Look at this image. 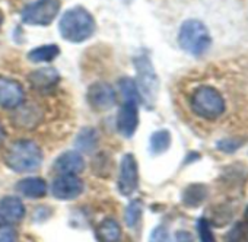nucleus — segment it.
<instances>
[{"label":"nucleus","instance_id":"nucleus-16","mask_svg":"<svg viewBox=\"0 0 248 242\" xmlns=\"http://www.w3.org/2000/svg\"><path fill=\"white\" fill-rule=\"evenodd\" d=\"M99 242H118L121 238V227L114 219H104L96 227Z\"/></svg>","mask_w":248,"mask_h":242},{"label":"nucleus","instance_id":"nucleus-19","mask_svg":"<svg viewBox=\"0 0 248 242\" xmlns=\"http://www.w3.org/2000/svg\"><path fill=\"white\" fill-rule=\"evenodd\" d=\"M207 197V188L202 184H193L190 187L186 188L184 194H183V201L184 204L190 206V207H196L199 204H202Z\"/></svg>","mask_w":248,"mask_h":242},{"label":"nucleus","instance_id":"nucleus-12","mask_svg":"<svg viewBox=\"0 0 248 242\" xmlns=\"http://www.w3.org/2000/svg\"><path fill=\"white\" fill-rule=\"evenodd\" d=\"M28 82L34 91L48 93L60 83V73L54 67H41L30 73Z\"/></svg>","mask_w":248,"mask_h":242},{"label":"nucleus","instance_id":"nucleus-10","mask_svg":"<svg viewBox=\"0 0 248 242\" xmlns=\"http://www.w3.org/2000/svg\"><path fill=\"white\" fill-rule=\"evenodd\" d=\"M83 181L72 174L59 175L51 185L53 196L59 200H75L83 193Z\"/></svg>","mask_w":248,"mask_h":242},{"label":"nucleus","instance_id":"nucleus-26","mask_svg":"<svg viewBox=\"0 0 248 242\" xmlns=\"http://www.w3.org/2000/svg\"><path fill=\"white\" fill-rule=\"evenodd\" d=\"M149 242H170V235H168L167 227L164 225L156 226L151 233Z\"/></svg>","mask_w":248,"mask_h":242},{"label":"nucleus","instance_id":"nucleus-18","mask_svg":"<svg viewBox=\"0 0 248 242\" xmlns=\"http://www.w3.org/2000/svg\"><path fill=\"white\" fill-rule=\"evenodd\" d=\"M98 146V133L92 127H83L76 139V148L79 153H91Z\"/></svg>","mask_w":248,"mask_h":242},{"label":"nucleus","instance_id":"nucleus-30","mask_svg":"<svg viewBox=\"0 0 248 242\" xmlns=\"http://www.w3.org/2000/svg\"><path fill=\"white\" fill-rule=\"evenodd\" d=\"M3 21H5V15H3V12H2V11H0V30H2Z\"/></svg>","mask_w":248,"mask_h":242},{"label":"nucleus","instance_id":"nucleus-7","mask_svg":"<svg viewBox=\"0 0 248 242\" xmlns=\"http://www.w3.org/2000/svg\"><path fill=\"white\" fill-rule=\"evenodd\" d=\"M86 101L93 111L104 112L115 105L117 95L114 88L107 82H95L88 88Z\"/></svg>","mask_w":248,"mask_h":242},{"label":"nucleus","instance_id":"nucleus-8","mask_svg":"<svg viewBox=\"0 0 248 242\" xmlns=\"http://www.w3.org/2000/svg\"><path fill=\"white\" fill-rule=\"evenodd\" d=\"M139 126V101L124 99L118 115H117V130L124 137H132Z\"/></svg>","mask_w":248,"mask_h":242},{"label":"nucleus","instance_id":"nucleus-3","mask_svg":"<svg viewBox=\"0 0 248 242\" xmlns=\"http://www.w3.org/2000/svg\"><path fill=\"white\" fill-rule=\"evenodd\" d=\"M5 162L15 172H32L41 166L43 152L35 142L22 139L9 148Z\"/></svg>","mask_w":248,"mask_h":242},{"label":"nucleus","instance_id":"nucleus-29","mask_svg":"<svg viewBox=\"0 0 248 242\" xmlns=\"http://www.w3.org/2000/svg\"><path fill=\"white\" fill-rule=\"evenodd\" d=\"M3 140H5V129H3L2 123H0V145L3 143Z\"/></svg>","mask_w":248,"mask_h":242},{"label":"nucleus","instance_id":"nucleus-5","mask_svg":"<svg viewBox=\"0 0 248 242\" xmlns=\"http://www.w3.org/2000/svg\"><path fill=\"white\" fill-rule=\"evenodd\" d=\"M191 109L196 115L204 120H217L226 109V102L222 93L209 85H202L191 93Z\"/></svg>","mask_w":248,"mask_h":242},{"label":"nucleus","instance_id":"nucleus-23","mask_svg":"<svg viewBox=\"0 0 248 242\" xmlns=\"http://www.w3.org/2000/svg\"><path fill=\"white\" fill-rule=\"evenodd\" d=\"M0 242H18V232L11 223L0 222Z\"/></svg>","mask_w":248,"mask_h":242},{"label":"nucleus","instance_id":"nucleus-1","mask_svg":"<svg viewBox=\"0 0 248 242\" xmlns=\"http://www.w3.org/2000/svg\"><path fill=\"white\" fill-rule=\"evenodd\" d=\"M96 30L95 18L82 6H75L67 9L59 22L60 35L73 44L83 43L89 40Z\"/></svg>","mask_w":248,"mask_h":242},{"label":"nucleus","instance_id":"nucleus-27","mask_svg":"<svg viewBox=\"0 0 248 242\" xmlns=\"http://www.w3.org/2000/svg\"><path fill=\"white\" fill-rule=\"evenodd\" d=\"M241 146V142L239 140H235V139H225V140H220L217 143V148L222 151V152H235L238 148Z\"/></svg>","mask_w":248,"mask_h":242},{"label":"nucleus","instance_id":"nucleus-6","mask_svg":"<svg viewBox=\"0 0 248 242\" xmlns=\"http://www.w3.org/2000/svg\"><path fill=\"white\" fill-rule=\"evenodd\" d=\"M60 8V0H35L22 9L21 18L27 25L47 27L57 18Z\"/></svg>","mask_w":248,"mask_h":242},{"label":"nucleus","instance_id":"nucleus-4","mask_svg":"<svg viewBox=\"0 0 248 242\" xmlns=\"http://www.w3.org/2000/svg\"><path fill=\"white\" fill-rule=\"evenodd\" d=\"M135 67H136L135 83L139 92V98L148 108H152L156 102L158 92H159V77L155 72L151 59L146 54H139L135 57Z\"/></svg>","mask_w":248,"mask_h":242},{"label":"nucleus","instance_id":"nucleus-14","mask_svg":"<svg viewBox=\"0 0 248 242\" xmlns=\"http://www.w3.org/2000/svg\"><path fill=\"white\" fill-rule=\"evenodd\" d=\"M54 169L60 174H72L78 175L85 169V159L83 155L79 153L78 151H67L62 153L56 162H54Z\"/></svg>","mask_w":248,"mask_h":242},{"label":"nucleus","instance_id":"nucleus-13","mask_svg":"<svg viewBox=\"0 0 248 242\" xmlns=\"http://www.w3.org/2000/svg\"><path fill=\"white\" fill-rule=\"evenodd\" d=\"M25 216V206L21 198L14 196H6L0 200V222L18 223Z\"/></svg>","mask_w":248,"mask_h":242},{"label":"nucleus","instance_id":"nucleus-28","mask_svg":"<svg viewBox=\"0 0 248 242\" xmlns=\"http://www.w3.org/2000/svg\"><path fill=\"white\" fill-rule=\"evenodd\" d=\"M174 242H193V235L187 230H178L174 236Z\"/></svg>","mask_w":248,"mask_h":242},{"label":"nucleus","instance_id":"nucleus-22","mask_svg":"<svg viewBox=\"0 0 248 242\" xmlns=\"http://www.w3.org/2000/svg\"><path fill=\"white\" fill-rule=\"evenodd\" d=\"M118 88H120V92L123 95V99H138V101H140L139 92H138V88H136V83L133 79L123 77L118 83Z\"/></svg>","mask_w":248,"mask_h":242},{"label":"nucleus","instance_id":"nucleus-2","mask_svg":"<svg viewBox=\"0 0 248 242\" xmlns=\"http://www.w3.org/2000/svg\"><path fill=\"white\" fill-rule=\"evenodd\" d=\"M178 44L187 54L200 57L206 54L212 45L209 28L199 19H187L178 31Z\"/></svg>","mask_w":248,"mask_h":242},{"label":"nucleus","instance_id":"nucleus-21","mask_svg":"<svg viewBox=\"0 0 248 242\" xmlns=\"http://www.w3.org/2000/svg\"><path fill=\"white\" fill-rule=\"evenodd\" d=\"M142 201L140 200H132L130 204L126 209V213H124V220H126V225L129 227H136L138 223L140 222L142 217Z\"/></svg>","mask_w":248,"mask_h":242},{"label":"nucleus","instance_id":"nucleus-31","mask_svg":"<svg viewBox=\"0 0 248 242\" xmlns=\"http://www.w3.org/2000/svg\"><path fill=\"white\" fill-rule=\"evenodd\" d=\"M245 226H247V229H248V210H247V225H245Z\"/></svg>","mask_w":248,"mask_h":242},{"label":"nucleus","instance_id":"nucleus-17","mask_svg":"<svg viewBox=\"0 0 248 242\" xmlns=\"http://www.w3.org/2000/svg\"><path fill=\"white\" fill-rule=\"evenodd\" d=\"M59 54H60V48L57 44H46V45L32 48L27 57L31 63H50L56 57H59Z\"/></svg>","mask_w":248,"mask_h":242},{"label":"nucleus","instance_id":"nucleus-11","mask_svg":"<svg viewBox=\"0 0 248 242\" xmlns=\"http://www.w3.org/2000/svg\"><path fill=\"white\" fill-rule=\"evenodd\" d=\"M25 91L22 85L11 77L0 76V106L15 109L24 104Z\"/></svg>","mask_w":248,"mask_h":242},{"label":"nucleus","instance_id":"nucleus-9","mask_svg":"<svg viewBox=\"0 0 248 242\" xmlns=\"http://www.w3.org/2000/svg\"><path fill=\"white\" fill-rule=\"evenodd\" d=\"M139 184V169L136 158L132 153L124 155L120 164V174H118V191L123 196H132Z\"/></svg>","mask_w":248,"mask_h":242},{"label":"nucleus","instance_id":"nucleus-25","mask_svg":"<svg viewBox=\"0 0 248 242\" xmlns=\"http://www.w3.org/2000/svg\"><path fill=\"white\" fill-rule=\"evenodd\" d=\"M197 230H199V236H200V242H216L213 232L210 229V225L206 219H199L197 223Z\"/></svg>","mask_w":248,"mask_h":242},{"label":"nucleus","instance_id":"nucleus-24","mask_svg":"<svg viewBox=\"0 0 248 242\" xmlns=\"http://www.w3.org/2000/svg\"><path fill=\"white\" fill-rule=\"evenodd\" d=\"M226 242H248V229L245 225L238 223L228 235Z\"/></svg>","mask_w":248,"mask_h":242},{"label":"nucleus","instance_id":"nucleus-15","mask_svg":"<svg viewBox=\"0 0 248 242\" xmlns=\"http://www.w3.org/2000/svg\"><path fill=\"white\" fill-rule=\"evenodd\" d=\"M16 190L28 198H41L47 194L48 187L43 178L28 177V178H24L18 182Z\"/></svg>","mask_w":248,"mask_h":242},{"label":"nucleus","instance_id":"nucleus-20","mask_svg":"<svg viewBox=\"0 0 248 242\" xmlns=\"http://www.w3.org/2000/svg\"><path fill=\"white\" fill-rule=\"evenodd\" d=\"M171 145V135L168 130H158L151 137V149L155 155L164 153Z\"/></svg>","mask_w":248,"mask_h":242}]
</instances>
